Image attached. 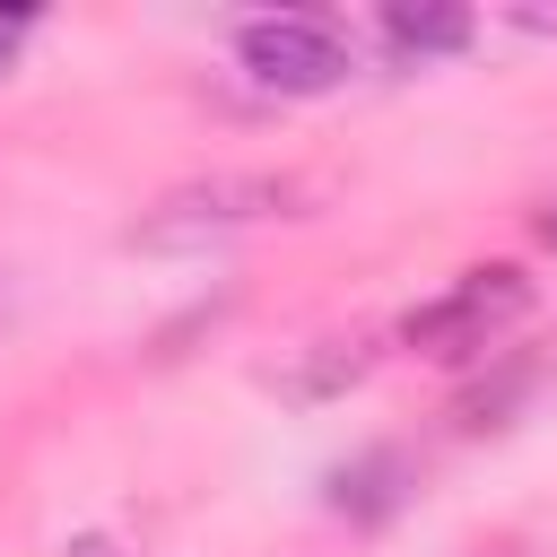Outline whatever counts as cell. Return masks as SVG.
Wrapping results in <instances>:
<instances>
[{"instance_id":"obj_9","label":"cell","mask_w":557,"mask_h":557,"mask_svg":"<svg viewBox=\"0 0 557 557\" xmlns=\"http://www.w3.org/2000/svg\"><path fill=\"white\" fill-rule=\"evenodd\" d=\"M70 557H122V548H113L104 531H78V540H70Z\"/></svg>"},{"instance_id":"obj_4","label":"cell","mask_w":557,"mask_h":557,"mask_svg":"<svg viewBox=\"0 0 557 557\" xmlns=\"http://www.w3.org/2000/svg\"><path fill=\"white\" fill-rule=\"evenodd\" d=\"M331 505H339L348 522H383V513H400V505H409V461H400L392 444L357 453L348 470H331Z\"/></svg>"},{"instance_id":"obj_10","label":"cell","mask_w":557,"mask_h":557,"mask_svg":"<svg viewBox=\"0 0 557 557\" xmlns=\"http://www.w3.org/2000/svg\"><path fill=\"white\" fill-rule=\"evenodd\" d=\"M540 244H548V252H557V209H548V218H540Z\"/></svg>"},{"instance_id":"obj_6","label":"cell","mask_w":557,"mask_h":557,"mask_svg":"<svg viewBox=\"0 0 557 557\" xmlns=\"http://www.w3.org/2000/svg\"><path fill=\"white\" fill-rule=\"evenodd\" d=\"M366 366H374V339H322V357L296 366V374H278V392H287V400H331V392H348Z\"/></svg>"},{"instance_id":"obj_3","label":"cell","mask_w":557,"mask_h":557,"mask_svg":"<svg viewBox=\"0 0 557 557\" xmlns=\"http://www.w3.org/2000/svg\"><path fill=\"white\" fill-rule=\"evenodd\" d=\"M235 52H244V70H252L261 87H278V96H331V87L348 78V44H339L322 17H252V26L235 35Z\"/></svg>"},{"instance_id":"obj_1","label":"cell","mask_w":557,"mask_h":557,"mask_svg":"<svg viewBox=\"0 0 557 557\" xmlns=\"http://www.w3.org/2000/svg\"><path fill=\"white\" fill-rule=\"evenodd\" d=\"M296 200H305V183H287V174H218V183H183V191H165V200L131 226V244H148V252L218 244V235L296 218Z\"/></svg>"},{"instance_id":"obj_7","label":"cell","mask_w":557,"mask_h":557,"mask_svg":"<svg viewBox=\"0 0 557 557\" xmlns=\"http://www.w3.org/2000/svg\"><path fill=\"white\" fill-rule=\"evenodd\" d=\"M522 392H531V366H505L496 383H479V392H461V400H453V426H461V435H479V426H496Z\"/></svg>"},{"instance_id":"obj_5","label":"cell","mask_w":557,"mask_h":557,"mask_svg":"<svg viewBox=\"0 0 557 557\" xmlns=\"http://www.w3.org/2000/svg\"><path fill=\"white\" fill-rule=\"evenodd\" d=\"M383 44H392L400 61H418V52H461V44H470V9H453V0H392V9H383Z\"/></svg>"},{"instance_id":"obj_2","label":"cell","mask_w":557,"mask_h":557,"mask_svg":"<svg viewBox=\"0 0 557 557\" xmlns=\"http://www.w3.org/2000/svg\"><path fill=\"white\" fill-rule=\"evenodd\" d=\"M522 305H531V278H522L513 261L461 270L435 305L400 313V348H418V357H435V366H461V357H479L505 322H522Z\"/></svg>"},{"instance_id":"obj_8","label":"cell","mask_w":557,"mask_h":557,"mask_svg":"<svg viewBox=\"0 0 557 557\" xmlns=\"http://www.w3.org/2000/svg\"><path fill=\"white\" fill-rule=\"evenodd\" d=\"M35 26V9H0V70H9V44Z\"/></svg>"}]
</instances>
